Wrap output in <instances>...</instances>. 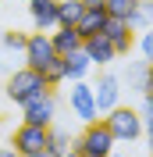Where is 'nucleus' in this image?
Here are the masks:
<instances>
[{
  "instance_id": "obj_1",
  "label": "nucleus",
  "mask_w": 153,
  "mask_h": 157,
  "mask_svg": "<svg viewBox=\"0 0 153 157\" xmlns=\"http://www.w3.org/2000/svg\"><path fill=\"white\" fill-rule=\"evenodd\" d=\"M43 89H54V86H47L43 71H36V68L25 64V68H14V71L7 75V89H4V93H7L11 104H18V107H21L25 100H32L36 93H43Z\"/></svg>"
},
{
  "instance_id": "obj_2",
  "label": "nucleus",
  "mask_w": 153,
  "mask_h": 157,
  "mask_svg": "<svg viewBox=\"0 0 153 157\" xmlns=\"http://www.w3.org/2000/svg\"><path fill=\"white\" fill-rule=\"evenodd\" d=\"M103 125L110 128V136H114L118 143H135V139H143V118H139L135 107L118 104L114 111L103 114Z\"/></svg>"
},
{
  "instance_id": "obj_3",
  "label": "nucleus",
  "mask_w": 153,
  "mask_h": 157,
  "mask_svg": "<svg viewBox=\"0 0 153 157\" xmlns=\"http://www.w3.org/2000/svg\"><path fill=\"white\" fill-rule=\"evenodd\" d=\"M75 147L82 150V154H93V157H107L110 150H118V139L110 136V128L103 125V118H96V121H89L82 132L75 136Z\"/></svg>"
},
{
  "instance_id": "obj_4",
  "label": "nucleus",
  "mask_w": 153,
  "mask_h": 157,
  "mask_svg": "<svg viewBox=\"0 0 153 157\" xmlns=\"http://www.w3.org/2000/svg\"><path fill=\"white\" fill-rule=\"evenodd\" d=\"M21 121L50 128L57 121V93H54V89H43V93H36L32 100H25V104H21Z\"/></svg>"
},
{
  "instance_id": "obj_5",
  "label": "nucleus",
  "mask_w": 153,
  "mask_h": 157,
  "mask_svg": "<svg viewBox=\"0 0 153 157\" xmlns=\"http://www.w3.org/2000/svg\"><path fill=\"white\" fill-rule=\"evenodd\" d=\"M11 147L18 150L21 157L43 154V150H50V128L47 125H29V121H21V125L14 128V136H11Z\"/></svg>"
},
{
  "instance_id": "obj_6",
  "label": "nucleus",
  "mask_w": 153,
  "mask_h": 157,
  "mask_svg": "<svg viewBox=\"0 0 153 157\" xmlns=\"http://www.w3.org/2000/svg\"><path fill=\"white\" fill-rule=\"evenodd\" d=\"M68 107H71V114H75L82 125H89V121L100 118L96 100H93V86H89L86 78H75V82H71V89H68Z\"/></svg>"
},
{
  "instance_id": "obj_7",
  "label": "nucleus",
  "mask_w": 153,
  "mask_h": 157,
  "mask_svg": "<svg viewBox=\"0 0 153 157\" xmlns=\"http://www.w3.org/2000/svg\"><path fill=\"white\" fill-rule=\"evenodd\" d=\"M121 93H125V86H121V78H118L114 71H100V75H96V82H93V100H96L100 118L121 104Z\"/></svg>"
},
{
  "instance_id": "obj_8",
  "label": "nucleus",
  "mask_w": 153,
  "mask_h": 157,
  "mask_svg": "<svg viewBox=\"0 0 153 157\" xmlns=\"http://www.w3.org/2000/svg\"><path fill=\"white\" fill-rule=\"evenodd\" d=\"M21 54H25V64H29V68H36V71H43L50 61L61 57L57 50H54V43H50V32H39V29L25 39V50H21Z\"/></svg>"
},
{
  "instance_id": "obj_9",
  "label": "nucleus",
  "mask_w": 153,
  "mask_h": 157,
  "mask_svg": "<svg viewBox=\"0 0 153 157\" xmlns=\"http://www.w3.org/2000/svg\"><path fill=\"white\" fill-rule=\"evenodd\" d=\"M103 36L110 39V47L118 50V57H128V50L135 47V32H132V25H128L125 18H110V14H107Z\"/></svg>"
},
{
  "instance_id": "obj_10",
  "label": "nucleus",
  "mask_w": 153,
  "mask_h": 157,
  "mask_svg": "<svg viewBox=\"0 0 153 157\" xmlns=\"http://www.w3.org/2000/svg\"><path fill=\"white\" fill-rule=\"evenodd\" d=\"M82 50H86V57L93 61V68H107V64H114V61H118V50L110 47V39H107L103 32L86 36V39H82Z\"/></svg>"
},
{
  "instance_id": "obj_11",
  "label": "nucleus",
  "mask_w": 153,
  "mask_h": 157,
  "mask_svg": "<svg viewBox=\"0 0 153 157\" xmlns=\"http://www.w3.org/2000/svg\"><path fill=\"white\" fill-rule=\"evenodd\" d=\"M57 4L61 0H29V18L39 32H54L57 29Z\"/></svg>"
},
{
  "instance_id": "obj_12",
  "label": "nucleus",
  "mask_w": 153,
  "mask_h": 157,
  "mask_svg": "<svg viewBox=\"0 0 153 157\" xmlns=\"http://www.w3.org/2000/svg\"><path fill=\"white\" fill-rule=\"evenodd\" d=\"M50 43H54V50H57L61 57H68V54L82 50V36H78L75 25H57V29L50 32Z\"/></svg>"
},
{
  "instance_id": "obj_13",
  "label": "nucleus",
  "mask_w": 153,
  "mask_h": 157,
  "mask_svg": "<svg viewBox=\"0 0 153 157\" xmlns=\"http://www.w3.org/2000/svg\"><path fill=\"white\" fill-rule=\"evenodd\" d=\"M118 78H121V86H128L132 93H143L146 82H150V64H146V61H135V64H128Z\"/></svg>"
},
{
  "instance_id": "obj_14",
  "label": "nucleus",
  "mask_w": 153,
  "mask_h": 157,
  "mask_svg": "<svg viewBox=\"0 0 153 157\" xmlns=\"http://www.w3.org/2000/svg\"><path fill=\"white\" fill-rule=\"evenodd\" d=\"M103 21H107V11H103V7H86L75 29H78V36L86 39V36H96V32H103Z\"/></svg>"
},
{
  "instance_id": "obj_15",
  "label": "nucleus",
  "mask_w": 153,
  "mask_h": 157,
  "mask_svg": "<svg viewBox=\"0 0 153 157\" xmlns=\"http://www.w3.org/2000/svg\"><path fill=\"white\" fill-rule=\"evenodd\" d=\"M89 71H93V61L86 57V50H75V54H68V57H64V75H68V82H75V78H89Z\"/></svg>"
},
{
  "instance_id": "obj_16",
  "label": "nucleus",
  "mask_w": 153,
  "mask_h": 157,
  "mask_svg": "<svg viewBox=\"0 0 153 157\" xmlns=\"http://www.w3.org/2000/svg\"><path fill=\"white\" fill-rule=\"evenodd\" d=\"M128 25H132V32H143L153 25V0H139L135 4V11L128 14Z\"/></svg>"
},
{
  "instance_id": "obj_17",
  "label": "nucleus",
  "mask_w": 153,
  "mask_h": 157,
  "mask_svg": "<svg viewBox=\"0 0 153 157\" xmlns=\"http://www.w3.org/2000/svg\"><path fill=\"white\" fill-rule=\"evenodd\" d=\"M82 11H86L82 0H61L57 4V25H78Z\"/></svg>"
},
{
  "instance_id": "obj_18",
  "label": "nucleus",
  "mask_w": 153,
  "mask_h": 157,
  "mask_svg": "<svg viewBox=\"0 0 153 157\" xmlns=\"http://www.w3.org/2000/svg\"><path fill=\"white\" fill-rule=\"evenodd\" d=\"M75 147V136L68 132V128H61V125H50V150L54 154H64V150H71Z\"/></svg>"
},
{
  "instance_id": "obj_19",
  "label": "nucleus",
  "mask_w": 153,
  "mask_h": 157,
  "mask_svg": "<svg viewBox=\"0 0 153 157\" xmlns=\"http://www.w3.org/2000/svg\"><path fill=\"white\" fill-rule=\"evenodd\" d=\"M135 4H139V0H103V11L110 18H125L128 21V14L135 11Z\"/></svg>"
},
{
  "instance_id": "obj_20",
  "label": "nucleus",
  "mask_w": 153,
  "mask_h": 157,
  "mask_svg": "<svg viewBox=\"0 0 153 157\" xmlns=\"http://www.w3.org/2000/svg\"><path fill=\"white\" fill-rule=\"evenodd\" d=\"M43 78H47V86H54V89H57L61 82H68V75H64V57L50 61L47 68H43Z\"/></svg>"
},
{
  "instance_id": "obj_21",
  "label": "nucleus",
  "mask_w": 153,
  "mask_h": 157,
  "mask_svg": "<svg viewBox=\"0 0 153 157\" xmlns=\"http://www.w3.org/2000/svg\"><path fill=\"white\" fill-rule=\"evenodd\" d=\"M25 32H18V29H11V32H4L0 36V50H25Z\"/></svg>"
},
{
  "instance_id": "obj_22",
  "label": "nucleus",
  "mask_w": 153,
  "mask_h": 157,
  "mask_svg": "<svg viewBox=\"0 0 153 157\" xmlns=\"http://www.w3.org/2000/svg\"><path fill=\"white\" fill-rule=\"evenodd\" d=\"M135 47H139V54H143V61H153V25L150 29L139 32V39H135Z\"/></svg>"
},
{
  "instance_id": "obj_23",
  "label": "nucleus",
  "mask_w": 153,
  "mask_h": 157,
  "mask_svg": "<svg viewBox=\"0 0 153 157\" xmlns=\"http://www.w3.org/2000/svg\"><path fill=\"white\" fill-rule=\"evenodd\" d=\"M139 118H143V132L153 128V93H143V104H139Z\"/></svg>"
},
{
  "instance_id": "obj_24",
  "label": "nucleus",
  "mask_w": 153,
  "mask_h": 157,
  "mask_svg": "<svg viewBox=\"0 0 153 157\" xmlns=\"http://www.w3.org/2000/svg\"><path fill=\"white\" fill-rule=\"evenodd\" d=\"M0 157H21V154H18L14 147H0Z\"/></svg>"
},
{
  "instance_id": "obj_25",
  "label": "nucleus",
  "mask_w": 153,
  "mask_h": 157,
  "mask_svg": "<svg viewBox=\"0 0 153 157\" xmlns=\"http://www.w3.org/2000/svg\"><path fill=\"white\" fill-rule=\"evenodd\" d=\"M61 157H86V154H82V150H78V147H71V150H64V154H61Z\"/></svg>"
},
{
  "instance_id": "obj_26",
  "label": "nucleus",
  "mask_w": 153,
  "mask_h": 157,
  "mask_svg": "<svg viewBox=\"0 0 153 157\" xmlns=\"http://www.w3.org/2000/svg\"><path fill=\"white\" fill-rule=\"evenodd\" d=\"M86 7H103V0H82Z\"/></svg>"
},
{
  "instance_id": "obj_27",
  "label": "nucleus",
  "mask_w": 153,
  "mask_h": 157,
  "mask_svg": "<svg viewBox=\"0 0 153 157\" xmlns=\"http://www.w3.org/2000/svg\"><path fill=\"white\" fill-rule=\"evenodd\" d=\"M32 157H61V154H54V150H43V154H32Z\"/></svg>"
},
{
  "instance_id": "obj_28",
  "label": "nucleus",
  "mask_w": 153,
  "mask_h": 157,
  "mask_svg": "<svg viewBox=\"0 0 153 157\" xmlns=\"http://www.w3.org/2000/svg\"><path fill=\"white\" fill-rule=\"evenodd\" d=\"M107 157H125V154H121V150H110V154H107Z\"/></svg>"
},
{
  "instance_id": "obj_29",
  "label": "nucleus",
  "mask_w": 153,
  "mask_h": 157,
  "mask_svg": "<svg viewBox=\"0 0 153 157\" xmlns=\"http://www.w3.org/2000/svg\"><path fill=\"white\" fill-rule=\"evenodd\" d=\"M146 64H150V75H153V61H146Z\"/></svg>"
},
{
  "instance_id": "obj_30",
  "label": "nucleus",
  "mask_w": 153,
  "mask_h": 157,
  "mask_svg": "<svg viewBox=\"0 0 153 157\" xmlns=\"http://www.w3.org/2000/svg\"><path fill=\"white\" fill-rule=\"evenodd\" d=\"M86 157H93V154H86Z\"/></svg>"
}]
</instances>
